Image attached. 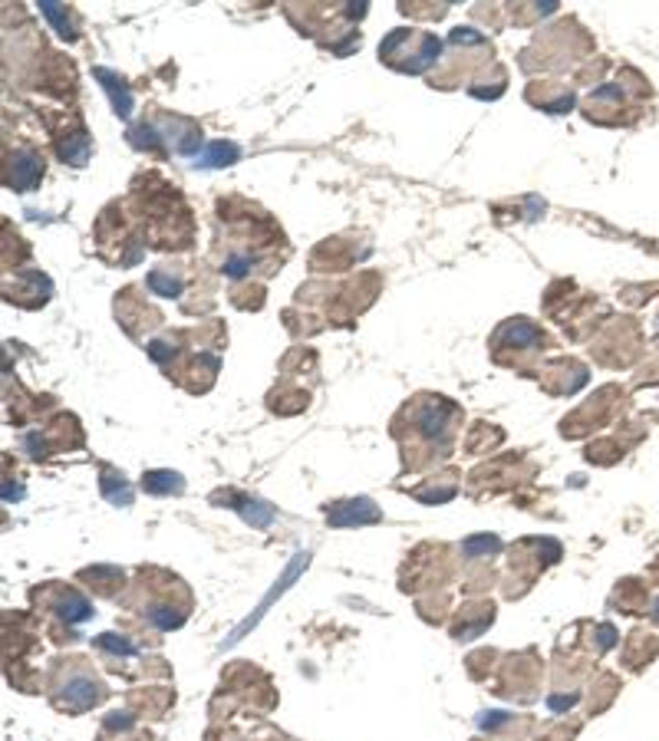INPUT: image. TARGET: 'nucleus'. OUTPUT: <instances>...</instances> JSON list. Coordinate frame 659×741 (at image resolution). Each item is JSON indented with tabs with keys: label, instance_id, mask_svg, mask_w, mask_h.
I'll list each match as a JSON object with an SVG mask.
<instances>
[{
	"label": "nucleus",
	"instance_id": "f257e3e1",
	"mask_svg": "<svg viewBox=\"0 0 659 741\" xmlns=\"http://www.w3.org/2000/svg\"><path fill=\"white\" fill-rule=\"evenodd\" d=\"M43 178V159L37 152H17L7 162V185L17 191H30Z\"/></svg>",
	"mask_w": 659,
	"mask_h": 741
},
{
	"label": "nucleus",
	"instance_id": "f03ea898",
	"mask_svg": "<svg viewBox=\"0 0 659 741\" xmlns=\"http://www.w3.org/2000/svg\"><path fill=\"white\" fill-rule=\"evenodd\" d=\"M326 517L336 527H350V524H373V521H379L382 514L376 511V504L369 498H356V501H343L336 511L326 514Z\"/></svg>",
	"mask_w": 659,
	"mask_h": 741
},
{
	"label": "nucleus",
	"instance_id": "7ed1b4c3",
	"mask_svg": "<svg viewBox=\"0 0 659 741\" xmlns=\"http://www.w3.org/2000/svg\"><path fill=\"white\" fill-rule=\"evenodd\" d=\"M67 692L59 695V705H67V708H89V705H96L99 699H103V685L93 682V679H69V685H63Z\"/></svg>",
	"mask_w": 659,
	"mask_h": 741
},
{
	"label": "nucleus",
	"instance_id": "20e7f679",
	"mask_svg": "<svg viewBox=\"0 0 659 741\" xmlns=\"http://www.w3.org/2000/svg\"><path fill=\"white\" fill-rule=\"evenodd\" d=\"M96 79H103V86L109 89L115 113H119V115H129V113H132V96H129V89L122 86V79L115 76V73H109V69H96Z\"/></svg>",
	"mask_w": 659,
	"mask_h": 741
},
{
	"label": "nucleus",
	"instance_id": "39448f33",
	"mask_svg": "<svg viewBox=\"0 0 659 741\" xmlns=\"http://www.w3.org/2000/svg\"><path fill=\"white\" fill-rule=\"evenodd\" d=\"M182 274H178V270H168V267H159V270H152V274H149V290H152V294H159V297H178L182 294Z\"/></svg>",
	"mask_w": 659,
	"mask_h": 741
},
{
	"label": "nucleus",
	"instance_id": "423d86ee",
	"mask_svg": "<svg viewBox=\"0 0 659 741\" xmlns=\"http://www.w3.org/2000/svg\"><path fill=\"white\" fill-rule=\"evenodd\" d=\"M142 488L145 491H152V494H178L185 488V481H182V475H175V471H152V475H145V481H142Z\"/></svg>",
	"mask_w": 659,
	"mask_h": 741
},
{
	"label": "nucleus",
	"instance_id": "0eeeda50",
	"mask_svg": "<svg viewBox=\"0 0 659 741\" xmlns=\"http://www.w3.org/2000/svg\"><path fill=\"white\" fill-rule=\"evenodd\" d=\"M238 155L241 152H238V145L234 142H214L208 149V155H205V165H214V168H218V165H231Z\"/></svg>",
	"mask_w": 659,
	"mask_h": 741
},
{
	"label": "nucleus",
	"instance_id": "6e6552de",
	"mask_svg": "<svg viewBox=\"0 0 659 741\" xmlns=\"http://www.w3.org/2000/svg\"><path fill=\"white\" fill-rule=\"evenodd\" d=\"M40 10H43V13H47V17L57 23V30L63 33V37H69V40L76 37V33H73V27H69V17H67V13H63L59 7H53V4H40Z\"/></svg>",
	"mask_w": 659,
	"mask_h": 741
}]
</instances>
